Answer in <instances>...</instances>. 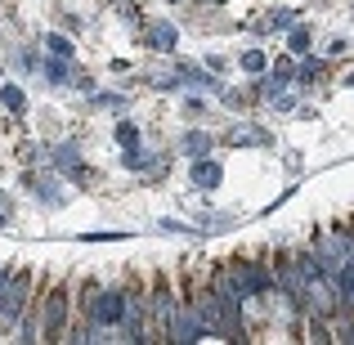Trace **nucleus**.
<instances>
[{
	"instance_id": "f257e3e1",
	"label": "nucleus",
	"mask_w": 354,
	"mask_h": 345,
	"mask_svg": "<svg viewBox=\"0 0 354 345\" xmlns=\"http://www.w3.org/2000/svg\"><path fill=\"white\" fill-rule=\"evenodd\" d=\"M32 296H36V283H32L27 269H18V274L9 269V274L0 278V332H14V323L23 319Z\"/></svg>"
},
{
	"instance_id": "f03ea898",
	"label": "nucleus",
	"mask_w": 354,
	"mask_h": 345,
	"mask_svg": "<svg viewBox=\"0 0 354 345\" xmlns=\"http://www.w3.org/2000/svg\"><path fill=\"white\" fill-rule=\"evenodd\" d=\"M68 314H72L68 283H59L50 296H36V319H41V341H63V332H68Z\"/></svg>"
},
{
	"instance_id": "7ed1b4c3",
	"label": "nucleus",
	"mask_w": 354,
	"mask_h": 345,
	"mask_svg": "<svg viewBox=\"0 0 354 345\" xmlns=\"http://www.w3.org/2000/svg\"><path fill=\"white\" fill-rule=\"evenodd\" d=\"M45 50H50L54 59H72V54H77V50H72V41H68V36H59V32L45 36Z\"/></svg>"
},
{
	"instance_id": "20e7f679",
	"label": "nucleus",
	"mask_w": 354,
	"mask_h": 345,
	"mask_svg": "<svg viewBox=\"0 0 354 345\" xmlns=\"http://www.w3.org/2000/svg\"><path fill=\"white\" fill-rule=\"evenodd\" d=\"M148 41L162 45V50H171V45H175V27L171 23H153V27H148Z\"/></svg>"
},
{
	"instance_id": "39448f33",
	"label": "nucleus",
	"mask_w": 354,
	"mask_h": 345,
	"mask_svg": "<svg viewBox=\"0 0 354 345\" xmlns=\"http://www.w3.org/2000/svg\"><path fill=\"white\" fill-rule=\"evenodd\" d=\"M193 180L207 184V189H216V184H220V166L216 162H198V166H193Z\"/></svg>"
},
{
	"instance_id": "423d86ee",
	"label": "nucleus",
	"mask_w": 354,
	"mask_h": 345,
	"mask_svg": "<svg viewBox=\"0 0 354 345\" xmlns=\"http://www.w3.org/2000/svg\"><path fill=\"white\" fill-rule=\"evenodd\" d=\"M0 99H5V108H14V113H23V108H27V99H23V90H18V86H5V90H0Z\"/></svg>"
},
{
	"instance_id": "0eeeda50",
	"label": "nucleus",
	"mask_w": 354,
	"mask_h": 345,
	"mask_svg": "<svg viewBox=\"0 0 354 345\" xmlns=\"http://www.w3.org/2000/svg\"><path fill=\"white\" fill-rule=\"evenodd\" d=\"M41 72H45L50 81H63V77H68V68H63V59H45V63H41Z\"/></svg>"
},
{
	"instance_id": "6e6552de",
	"label": "nucleus",
	"mask_w": 354,
	"mask_h": 345,
	"mask_svg": "<svg viewBox=\"0 0 354 345\" xmlns=\"http://www.w3.org/2000/svg\"><path fill=\"white\" fill-rule=\"evenodd\" d=\"M242 68H247V72H265V54H256V50L242 54Z\"/></svg>"
},
{
	"instance_id": "1a4fd4ad",
	"label": "nucleus",
	"mask_w": 354,
	"mask_h": 345,
	"mask_svg": "<svg viewBox=\"0 0 354 345\" xmlns=\"http://www.w3.org/2000/svg\"><path fill=\"white\" fill-rule=\"evenodd\" d=\"M305 45H310V32L296 27V32H292V54H305Z\"/></svg>"
},
{
	"instance_id": "9d476101",
	"label": "nucleus",
	"mask_w": 354,
	"mask_h": 345,
	"mask_svg": "<svg viewBox=\"0 0 354 345\" xmlns=\"http://www.w3.org/2000/svg\"><path fill=\"white\" fill-rule=\"evenodd\" d=\"M117 139H121V144H130V148H135V139H139V135H135V126H117Z\"/></svg>"
},
{
	"instance_id": "9b49d317",
	"label": "nucleus",
	"mask_w": 354,
	"mask_h": 345,
	"mask_svg": "<svg viewBox=\"0 0 354 345\" xmlns=\"http://www.w3.org/2000/svg\"><path fill=\"white\" fill-rule=\"evenodd\" d=\"M126 166H130V171H144V153H135V148H130V153H126Z\"/></svg>"
}]
</instances>
